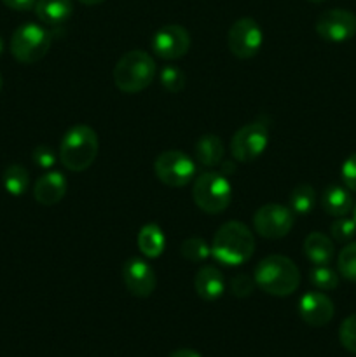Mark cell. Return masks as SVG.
I'll return each instance as SVG.
<instances>
[{
  "label": "cell",
  "mask_w": 356,
  "mask_h": 357,
  "mask_svg": "<svg viewBox=\"0 0 356 357\" xmlns=\"http://www.w3.org/2000/svg\"><path fill=\"white\" fill-rule=\"evenodd\" d=\"M255 284L272 296H288L299 289L300 271L295 261L283 255H271L258 261L253 272Z\"/></svg>",
  "instance_id": "2"
},
{
  "label": "cell",
  "mask_w": 356,
  "mask_h": 357,
  "mask_svg": "<svg viewBox=\"0 0 356 357\" xmlns=\"http://www.w3.org/2000/svg\"><path fill=\"white\" fill-rule=\"evenodd\" d=\"M2 2L13 10H30L34 9L37 0H2Z\"/></svg>",
  "instance_id": "33"
},
{
  "label": "cell",
  "mask_w": 356,
  "mask_h": 357,
  "mask_svg": "<svg viewBox=\"0 0 356 357\" xmlns=\"http://www.w3.org/2000/svg\"><path fill=\"white\" fill-rule=\"evenodd\" d=\"M2 185L7 190V194L20 197V195H23L28 190V185H30L28 171L23 166H20V164H10L3 171Z\"/></svg>",
  "instance_id": "22"
},
{
  "label": "cell",
  "mask_w": 356,
  "mask_h": 357,
  "mask_svg": "<svg viewBox=\"0 0 356 357\" xmlns=\"http://www.w3.org/2000/svg\"><path fill=\"white\" fill-rule=\"evenodd\" d=\"M339 340L346 351L356 354V314L346 317L339 328Z\"/></svg>",
  "instance_id": "29"
},
{
  "label": "cell",
  "mask_w": 356,
  "mask_h": 357,
  "mask_svg": "<svg viewBox=\"0 0 356 357\" xmlns=\"http://www.w3.org/2000/svg\"><path fill=\"white\" fill-rule=\"evenodd\" d=\"M154 171L161 183L171 188H181L195 176V166L191 157L180 150H166L154 162Z\"/></svg>",
  "instance_id": "7"
},
{
  "label": "cell",
  "mask_w": 356,
  "mask_h": 357,
  "mask_svg": "<svg viewBox=\"0 0 356 357\" xmlns=\"http://www.w3.org/2000/svg\"><path fill=\"white\" fill-rule=\"evenodd\" d=\"M309 281L314 288L321 289V291H334L339 286V275L328 265H316L309 272Z\"/></svg>",
  "instance_id": "25"
},
{
  "label": "cell",
  "mask_w": 356,
  "mask_h": 357,
  "mask_svg": "<svg viewBox=\"0 0 356 357\" xmlns=\"http://www.w3.org/2000/svg\"><path fill=\"white\" fill-rule=\"evenodd\" d=\"M157 66L149 52L136 49L129 51L115 63L114 82L121 93L136 94L145 91L154 82Z\"/></svg>",
  "instance_id": "4"
},
{
  "label": "cell",
  "mask_w": 356,
  "mask_h": 357,
  "mask_svg": "<svg viewBox=\"0 0 356 357\" xmlns=\"http://www.w3.org/2000/svg\"><path fill=\"white\" fill-rule=\"evenodd\" d=\"M264 44V31L251 17H241L230 26L227 35L229 51L239 59H250L258 54Z\"/></svg>",
  "instance_id": "9"
},
{
  "label": "cell",
  "mask_w": 356,
  "mask_h": 357,
  "mask_svg": "<svg viewBox=\"0 0 356 357\" xmlns=\"http://www.w3.org/2000/svg\"><path fill=\"white\" fill-rule=\"evenodd\" d=\"M351 194L348 188L339 187V185H332V187L325 188L323 195H321V208L327 215L341 218V216H348V213L353 211Z\"/></svg>",
  "instance_id": "18"
},
{
  "label": "cell",
  "mask_w": 356,
  "mask_h": 357,
  "mask_svg": "<svg viewBox=\"0 0 356 357\" xmlns=\"http://www.w3.org/2000/svg\"><path fill=\"white\" fill-rule=\"evenodd\" d=\"M288 206L295 215H309L316 206V192L311 185H297L290 194Z\"/></svg>",
  "instance_id": "23"
},
{
  "label": "cell",
  "mask_w": 356,
  "mask_h": 357,
  "mask_svg": "<svg viewBox=\"0 0 356 357\" xmlns=\"http://www.w3.org/2000/svg\"><path fill=\"white\" fill-rule=\"evenodd\" d=\"M339 274L348 281L356 282V243L348 244L342 248L337 258Z\"/></svg>",
  "instance_id": "27"
},
{
  "label": "cell",
  "mask_w": 356,
  "mask_h": 357,
  "mask_svg": "<svg viewBox=\"0 0 356 357\" xmlns=\"http://www.w3.org/2000/svg\"><path fill=\"white\" fill-rule=\"evenodd\" d=\"M192 199L201 211L218 215L232 201V187L223 174L208 171L198 176L192 185Z\"/></svg>",
  "instance_id": "5"
},
{
  "label": "cell",
  "mask_w": 356,
  "mask_h": 357,
  "mask_svg": "<svg viewBox=\"0 0 356 357\" xmlns=\"http://www.w3.org/2000/svg\"><path fill=\"white\" fill-rule=\"evenodd\" d=\"M159 80H161V86L171 94L181 93V91L185 89V82H187L185 73L175 65L164 66V68L159 72Z\"/></svg>",
  "instance_id": "26"
},
{
  "label": "cell",
  "mask_w": 356,
  "mask_h": 357,
  "mask_svg": "<svg viewBox=\"0 0 356 357\" xmlns=\"http://www.w3.org/2000/svg\"><path fill=\"white\" fill-rule=\"evenodd\" d=\"M330 234L339 243H349L356 236V222L355 218L341 216L330 225Z\"/></svg>",
  "instance_id": "28"
},
{
  "label": "cell",
  "mask_w": 356,
  "mask_h": 357,
  "mask_svg": "<svg viewBox=\"0 0 356 357\" xmlns=\"http://www.w3.org/2000/svg\"><path fill=\"white\" fill-rule=\"evenodd\" d=\"M255 232L264 239H283L293 227L292 209L283 204H265L253 216Z\"/></svg>",
  "instance_id": "10"
},
{
  "label": "cell",
  "mask_w": 356,
  "mask_h": 357,
  "mask_svg": "<svg viewBox=\"0 0 356 357\" xmlns=\"http://www.w3.org/2000/svg\"><path fill=\"white\" fill-rule=\"evenodd\" d=\"M334 303L320 291H309L300 298L299 314L306 324L313 328H323L334 317Z\"/></svg>",
  "instance_id": "14"
},
{
  "label": "cell",
  "mask_w": 356,
  "mask_h": 357,
  "mask_svg": "<svg viewBox=\"0 0 356 357\" xmlns=\"http://www.w3.org/2000/svg\"><path fill=\"white\" fill-rule=\"evenodd\" d=\"M255 279L250 278L246 274H239L230 281V291L237 298H246L248 295H251L255 289Z\"/></svg>",
  "instance_id": "30"
},
{
  "label": "cell",
  "mask_w": 356,
  "mask_h": 357,
  "mask_svg": "<svg viewBox=\"0 0 356 357\" xmlns=\"http://www.w3.org/2000/svg\"><path fill=\"white\" fill-rule=\"evenodd\" d=\"M2 87H3V80H2V75H0V93H2Z\"/></svg>",
  "instance_id": "38"
},
{
  "label": "cell",
  "mask_w": 356,
  "mask_h": 357,
  "mask_svg": "<svg viewBox=\"0 0 356 357\" xmlns=\"http://www.w3.org/2000/svg\"><path fill=\"white\" fill-rule=\"evenodd\" d=\"M84 6H98V3H103L105 0H79Z\"/></svg>",
  "instance_id": "35"
},
{
  "label": "cell",
  "mask_w": 356,
  "mask_h": 357,
  "mask_svg": "<svg viewBox=\"0 0 356 357\" xmlns=\"http://www.w3.org/2000/svg\"><path fill=\"white\" fill-rule=\"evenodd\" d=\"M122 281L133 296L147 298L156 289V272L143 258H129L122 265Z\"/></svg>",
  "instance_id": "13"
},
{
  "label": "cell",
  "mask_w": 356,
  "mask_h": 357,
  "mask_svg": "<svg viewBox=\"0 0 356 357\" xmlns=\"http://www.w3.org/2000/svg\"><path fill=\"white\" fill-rule=\"evenodd\" d=\"M341 178L348 190L356 192V153H351L344 160L341 167Z\"/></svg>",
  "instance_id": "32"
},
{
  "label": "cell",
  "mask_w": 356,
  "mask_h": 357,
  "mask_svg": "<svg viewBox=\"0 0 356 357\" xmlns=\"http://www.w3.org/2000/svg\"><path fill=\"white\" fill-rule=\"evenodd\" d=\"M100 142L93 128L77 124L63 135L59 143V160L72 173H80L93 166L96 160Z\"/></svg>",
  "instance_id": "3"
},
{
  "label": "cell",
  "mask_w": 356,
  "mask_h": 357,
  "mask_svg": "<svg viewBox=\"0 0 356 357\" xmlns=\"http://www.w3.org/2000/svg\"><path fill=\"white\" fill-rule=\"evenodd\" d=\"M269 143V128L265 122L255 121L234 132L230 139V153L241 164L253 162L264 153Z\"/></svg>",
  "instance_id": "8"
},
{
  "label": "cell",
  "mask_w": 356,
  "mask_h": 357,
  "mask_svg": "<svg viewBox=\"0 0 356 357\" xmlns=\"http://www.w3.org/2000/svg\"><path fill=\"white\" fill-rule=\"evenodd\" d=\"M2 51H3V40L2 37H0V54H2Z\"/></svg>",
  "instance_id": "37"
},
{
  "label": "cell",
  "mask_w": 356,
  "mask_h": 357,
  "mask_svg": "<svg viewBox=\"0 0 356 357\" xmlns=\"http://www.w3.org/2000/svg\"><path fill=\"white\" fill-rule=\"evenodd\" d=\"M255 253V239L244 223L232 220L216 230L212 243V255L227 267H237L250 260Z\"/></svg>",
  "instance_id": "1"
},
{
  "label": "cell",
  "mask_w": 356,
  "mask_h": 357,
  "mask_svg": "<svg viewBox=\"0 0 356 357\" xmlns=\"http://www.w3.org/2000/svg\"><path fill=\"white\" fill-rule=\"evenodd\" d=\"M136 243H138V250L142 251L143 257L159 258L166 248V237H164L163 229L159 225L147 223L140 229Z\"/></svg>",
  "instance_id": "20"
},
{
  "label": "cell",
  "mask_w": 356,
  "mask_h": 357,
  "mask_svg": "<svg viewBox=\"0 0 356 357\" xmlns=\"http://www.w3.org/2000/svg\"><path fill=\"white\" fill-rule=\"evenodd\" d=\"M188 49H191V35L180 24H164L152 37V52L157 58L166 61L184 58Z\"/></svg>",
  "instance_id": "12"
},
{
  "label": "cell",
  "mask_w": 356,
  "mask_h": 357,
  "mask_svg": "<svg viewBox=\"0 0 356 357\" xmlns=\"http://www.w3.org/2000/svg\"><path fill=\"white\" fill-rule=\"evenodd\" d=\"M31 160L35 162V166L42 167V169H51L56 164V153L52 152L51 146L38 145L31 153Z\"/></svg>",
  "instance_id": "31"
},
{
  "label": "cell",
  "mask_w": 356,
  "mask_h": 357,
  "mask_svg": "<svg viewBox=\"0 0 356 357\" xmlns=\"http://www.w3.org/2000/svg\"><path fill=\"white\" fill-rule=\"evenodd\" d=\"M314 28L323 40L341 44L351 40L356 35V16L346 9L325 10L318 16Z\"/></svg>",
  "instance_id": "11"
},
{
  "label": "cell",
  "mask_w": 356,
  "mask_h": 357,
  "mask_svg": "<svg viewBox=\"0 0 356 357\" xmlns=\"http://www.w3.org/2000/svg\"><path fill=\"white\" fill-rule=\"evenodd\" d=\"M353 218H355V222H356V202H355V206H353Z\"/></svg>",
  "instance_id": "36"
},
{
  "label": "cell",
  "mask_w": 356,
  "mask_h": 357,
  "mask_svg": "<svg viewBox=\"0 0 356 357\" xmlns=\"http://www.w3.org/2000/svg\"><path fill=\"white\" fill-rule=\"evenodd\" d=\"M170 357H201L195 351L192 349H180V351H175L173 354H170Z\"/></svg>",
  "instance_id": "34"
},
{
  "label": "cell",
  "mask_w": 356,
  "mask_h": 357,
  "mask_svg": "<svg viewBox=\"0 0 356 357\" xmlns=\"http://www.w3.org/2000/svg\"><path fill=\"white\" fill-rule=\"evenodd\" d=\"M73 13L72 0H37L35 14L38 20L51 26H58L68 21Z\"/></svg>",
  "instance_id": "19"
},
{
  "label": "cell",
  "mask_w": 356,
  "mask_h": 357,
  "mask_svg": "<svg viewBox=\"0 0 356 357\" xmlns=\"http://www.w3.org/2000/svg\"><path fill=\"white\" fill-rule=\"evenodd\" d=\"M194 289L199 298L205 302H216L225 291L222 272L209 265L202 267L194 278Z\"/></svg>",
  "instance_id": "16"
},
{
  "label": "cell",
  "mask_w": 356,
  "mask_h": 357,
  "mask_svg": "<svg viewBox=\"0 0 356 357\" xmlns=\"http://www.w3.org/2000/svg\"><path fill=\"white\" fill-rule=\"evenodd\" d=\"M194 155L201 166L215 167L220 166L223 159V143L218 136L215 135H202L195 142Z\"/></svg>",
  "instance_id": "21"
},
{
  "label": "cell",
  "mask_w": 356,
  "mask_h": 357,
  "mask_svg": "<svg viewBox=\"0 0 356 357\" xmlns=\"http://www.w3.org/2000/svg\"><path fill=\"white\" fill-rule=\"evenodd\" d=\"M66 180L59 171H47L42 174L34 187V197L42 206H54L65 197Z\"/></svg>",
  "instance_id": "15"
},
{
  "label": "cell",
  "mask_w": 356,
  "mask_h": 357,
  "mask_svg": "<svg viewBox=\"0 0 356 357\" xmlns=\"http://www.w3.org/2000/svg\"><path fill=\"white\" fill-rule=\"evenodd\" d=\"M304 255L313 265H328L334 260V243L321 232H311L304 239Z\"/></svg>",
  "instance_id": "17"
},
{
  "label": "cell",
  "mask_w": 356,
  "mask_h": 357,
  "mask_svg": "<svg viewBox=\"0 0 356 357\" xmlns=\"http://www.w3.org/2000/svg\"><path fill=\"white\" fill-rule=\"evenodd\" d=\"M180 253L187 261H192V264H201V261H205L206 258L212 255V246H209L202 237L194 236V237H188V239H185L184 243H181Z\"/></svg>",
  "instance_id": "24"
},
{
  "label": "cell",
  "mask_w": 356,
  "mask_h": 357,
  "mask_svg": "<svg viewBox=\"0 0 356 357\" xmlns=\"http://www.w3.org/2000/svg\"><path fill=\"white\" fill-rule=\"evenodd\" d=\"M51 33L35 23H24L14 30L10 37V52L24 65L37 63L51 47Z\"/></svg>",
  "instance_id": "6"
},
{
  "label": "cell",
  "mask_w": 356,
  "mask_h": 357,
  "mask_svg": "<svg viewBox=\"0 0 356 357\" xmlns=\"http://www.w3.org/2000/svg\"><path fill=\"white\" fill-rule=\"evenodd\" d=\"M307 2H313V3H320V2H325V0H307Z\"/></svg>",
  "instance_id": "39"
}]
</instances>
